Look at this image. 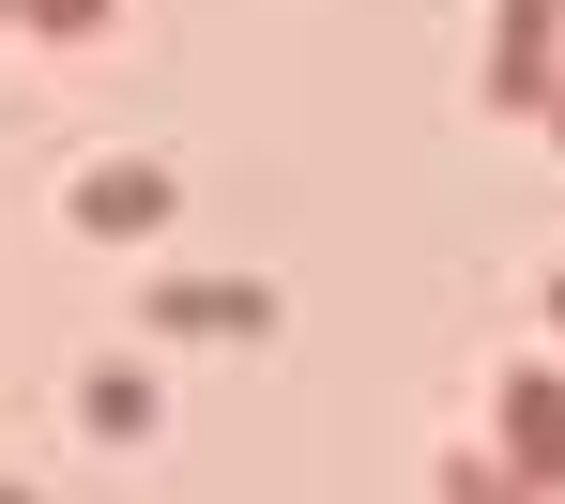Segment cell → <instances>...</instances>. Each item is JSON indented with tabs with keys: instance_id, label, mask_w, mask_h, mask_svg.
Masks as SVG:
<instances>
[{
	"instance_id": "1",
	"label": "cell",
	"mask_w": 565,
	"mask_h": 504,
	"mask_svg": "<svg viewBox=\"0 0 565 504\" xmlns=\"http://www.w3.org/2000/svg\"><path fill=\"white\" fill-rule=\"evenodd\" d=\"M62 214H77V229H107V245H138V229H169V214H184V184H169L153 153H107V169H77V184H62Z\"/></svg>"
},
{
	"instance_id": "2",
	"label": "cell",
	"mask_w": 565,
	"mask_h": 504,
	"mask_svg": "<svg viewBox=\"0 0 565 504\" xmlns=\"http://www.w3.org/2000/svg\"><path fill=\"white\" fill-rule=\"evenodd\" d=\"M504 474H520L535 504L565 490V383L551 367H504Z\"/></svg>"
},
{
	"instance_id": "3",
	"label": "cell",
	"mask_w": 565,
	"mask_h": 504,
	"mask_svg": "<svg viewBox=\"0 0 565 504\" xmlns=\"http://www.w3.org/2000/svg\"><path fill=\"white\" fill-rule=\"evenodd\" d=\"M276 291H245V276H169L153 291V336H260Z\"/></svg>"
},
{
	"instance_id": "4",
	"label": "cell",
	"mask_w": 565,
	"mask_h": 504,
	"mask_svg": "<svg viewBox=\"0 0 565 504\" xmlns=\"http://www.w3.org/2000/svg\"><path fill=\"white\" fill-rule=\"evenodd\" d=\"M551 46H565V0H504V31H489V93H504V107H551V77H535Z\"/></svg>"
},
{
	"instance_id": "5",
	"label": "cell",
	"mask_w": 565,
	"mask_h": 504,
	"mask_svg": "<svg viewBox=\"0 0 565 504\" xmlns=\"http://www.w3.org/2000/svg\"><path fill=\"white\" fill-rule=\"evenodd\" d=\"M93 428H107V443H138V428H153V383H138V367H107V383H93Z\"/></svg>"
},
{
	"instance_id": "6",
	"label": "cell",
	"mask_w": 565,
	"mask_h": 504,
	"mask_svg": "<svg viewBox=\"0 0 565 504\" xmlns=\"http://www.w3.org/2000/svg\"><path fill=\"white\" fill-rule=\"evenodd\" d=\"M31 31H46V46H93V31H107V0H31Z\"/></svg>"
},
{
	"instance_id": "7",
	"label": "cell",
	"mask_w": 565,
	"mask_h": 504,
	"mask_svg": "<svg viewBox=\"0 0 565 504\" xmlns=\"http://www.w3.org/2000/svg\"><path fill=\"white\" fill-rule=\"evenodd\" d=\"M551 336H565V276H551Z\"/></svg>"
},
{
	"instance_id": "8",
	"label": "cell",
	"mask_w": 565,
	"mask_h": 504,
	"mask_svg": "<svg viewBox=\"0 0 565 504\" xmlns=\"http://www.w3.org/2000/svg\"><path fill=\"white\" fill-rule=\"evenodd\" d=\"M15 15H31V0H0V31H15Z\"/></svg>"
},
{
	"instance_id": "9",
	"label": "cell",
	"mask_w": 565,
	"mask_h": 504,
	"mask_svg": "<svg viewBox=\"0 0 565 504\" xmlns=\"http://www.w3.org/2000/svg\"><path fill=\"white\" fill-rule=\"evenodd\" d=\"M0 504H31V490H0Z\"/></svg>"
}]
</instances>
